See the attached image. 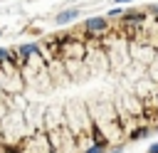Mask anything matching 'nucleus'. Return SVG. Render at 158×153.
<instances>
[{
	"instance_id": "f257e3e1",
	"label": "nucleus",
	"mask_w": 158,
	"mask_h": 153,
	"mask_svg": "<svg viewBox=\"0 0 158 153\" xmlns=\"http://www.w3.org/2000/svg\"><path fill=\"white\" fill-rule=\"evenodd\" d=\"M57 52H59L62 59H81L84 57V44L79 39L64 37L62 42H57Z\"/></svg>"
},
{
	"instance_id": "f03ea898",
	"label": "nucleus",
	"mask_w": 158,
	"mask_h": 153,
	"mask_svg": "<svg viewBox=\"0 0 158 153\" xmlns=\"http://www.w3.org/2000/svg\"><path fill=\"white\" fill-rule=\"evenodd\" d=\"M109 30V20L106 17H89L84 22V32L86 35H99V32H106Z\"/></svg>"
},
{
	"instance_id": "7ed1b4c3",
	"label": "nucleus",
	"mask_w": 158,
	"mask_h": 153,
	"mask_svg": "<svg viewBox=\"0 0 158 153\" xmlns=\"http://www.w3.org/2000/svg\"><path fill=\"white\" fill-rule=\"evenodd\" d=\"M74 17H79V7H67L57 15V25H69Z\"/></svg>"
},
{
	"instance_id": "20e7f679",
	"label": "nucleus",
	"mask_w": 158,
	"mask_h": 153,
	"mask_svg": "<svg viewBox=\"0 0 158 153\" xmlns=\"http://www.w3.org/2000/svg\"><path fill=\"white\" fill-rule=\"evenodd\" d=\"M146 133H148V128H136V131L131 133V138H133V141H141V138H143Z\"/></svg>"
},
{
	"instance_id": "39448f33",
	"label": "nucleus",
	"mask_w": 158,
	"mask_h": 153,
	"mask_svg": "<svg viewBox=\"0 0 158 153\" xmlns=\"http://www.w3.org/2000/svg\"><path fill=\"white\" fill-rule=\"evenodd\" d=\"M109 17H123V10L116 5V7H111V10H109Z\"/></svg>"
},
{
	"instance_id": "423d86ee",
	"label": "nucleus",
	"mask_w": 158,
	"mask_h": 153,
	"mask_svg": "<svg viewBox=\"0 0 158 153\" xmlns=\"http://www.w3.org/2000/svg\"><path fill=\"white\" fill-rule=\"evenodd\" d=\"M104 151H106V146H99V143H96V146H91V148H86L84 153H104Z\"/></svg>"
},
{
	"instance_id": "0eeeda50",
	"label": "nucleus",
	"mask_w": 158,
	"mask_h": 153,
	"mask_svg": "<svg viewBox=\"0 0 158 153\" xmlns=\"http://www.w3.org/2000/svg\"><path fill=\"white\" fill-rule=\"evenodd\" d=\"M148 153H158V143H153V146H148Z\"/></svg>"
},
{
	"instance_id": "6e6552de",
	"label": "nucleus",
	"mask_w": 158,
	"mask_h": 153,
	"mask_svg": "<svg viewBox=\"0 0 158 153\" xmlns=\"http://www.w3.org/2000/svg\"><path fill=\"white\" fill-rule=\"evenodd\" d=\"M116 2H118V5H121V2H131V0H116Z\"/></svg>"
},
{
	"instance_id": "1a4fd4ad",
	"label": "nucleus",
	"mask_w": 158,
	"mask_h": 153,
	"mask_svg": "<svg viewBox=\"0 0 158 153\" xmlns=\"http://www.w3.org/2000/svg\"><path fill=\"white\" fill-rule=\"evenodd\" d=\"M153 12H156V17H158V5H156V7H153Z\"/></svg>"
}]
</instances>
